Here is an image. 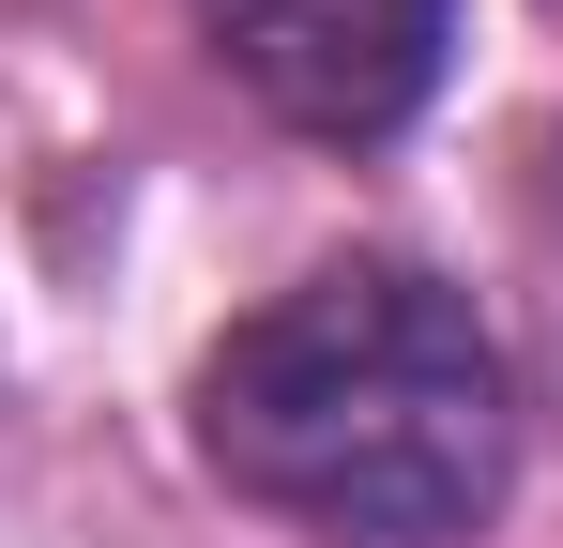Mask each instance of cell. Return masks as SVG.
I'll use <instances>...</instances> for the list:
<instances>
[{"mask_svg":"<svg viewBox=\"0 0 563 548\" xmlns=\"http://www.w3.org/2000/svg\"><path fill=\"white\" fill-rule=\"evenodd\" d=\"M213 62L275 107L289 138H396L427 91H442V46H457V0H198Z\"/></svg>","mask_w":563,"mask_h":548,"instance_id":"2","label":"cell"},{"mask_svg":"<svg viewBox=\"0 0 563 548\" xmlns=\"http://www.w3.org/2000/svg\"><path fill=\"white\" fill-rule=\"evenodd\" d=\"M198 457L305 548H457L518 472V381L442 274L320 260L198 351Z\"/></svg>","mask_w":563,"mask_h":548,"instance_id":"1","label":"cell"}]
</instances>
